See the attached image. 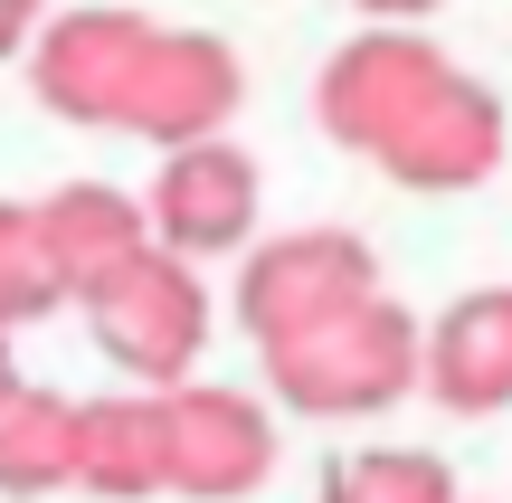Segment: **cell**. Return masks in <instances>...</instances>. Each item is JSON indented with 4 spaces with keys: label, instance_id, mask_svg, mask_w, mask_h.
Listing matches in <instances>:
<instances>
[{
    "label": "cell",
    "instance_id": "6da1fadb",
    "mask_svg": "<svg viewBox=\"0 0 512 503\" xmlns=\"http://www.w3.org/2000/svg\"><path fill=\"white\" fill-rule=\"evenodd\" d=\"M313 114L399 190H475L503 171V95L418 29H361L323 57Z\"/></svg>",
    "mask_w": 512,
    "mask_h": 503
},
{
    "label": "cell",
    "instance_id": "7a4b0ae2",
    "mask_svg": "<svg viewBox=\"0 0 512 503\" xmlns=\"http://www.w3.org/2000/svg\"><path fill=\"white\" fill-rule=\"evenodd\" d=\"M256 361H266V390L294 418H370V409H399L418 390V314L380 285V295L266 342Z\"/></svg>",
    "mask_w": 512,
    "mask_h": 503
},
{
    "label": "cell",
    "instance_id": "3957f363",
    "mask_svg": "<svg viewBox=\"0 0 512 503\" xmlns=\"http://www.w3.org/2000/svg\"><path fill=\"white\" fill-rule=\"evenodd\" d=\"M247 95V67L219 29H171V19H143L124 76L105 95V124L95 133H133L152 152H190V143H219L228 114Z\"/></svg>",
    "mask_w": 512,
    "mask_h": 503
},
{
    "label": "cell",
    "instance_id": "277c9868",
    "mask_svg": "<svg viewBox=\"0 0 512 503\" xmlns=\"http://www.w3.org/2000/svg\"><path fill=\"white\" fill-rule=\"evenodd\" d=\"M76 314H86L95 352H105L133 390H152V399L181 390V380L200 371V352H209V285H200V266L162 257V247L124 257L105 285H86Z\"/></svg>",
    "mask_w": 512,
    "mask_h": 503
},
{
    "label": "cell",
    "instance_id": "5b68a950",
    "mask_svg": "<svg viewBox=\"0 0 512 503\" xmlns=\"http://www.w3.org/2000/svg\"><path fill=\"white\" fill-rule=\"evenodd\" d=\"M380 295V257H370L361 228H275V238H256L238 257V323L247 342L266 352V342L304 333V323L342 314V304Z\"/></svg>",
    "mask_w": 512,
    "mask_h": 503
},
{
    "label": "cell",
    "instance_id": "8992f818",
    "mask_svg": "<svg viewBox=\"0 0 512 503\" xmlns=\"http://www.w3.org/2000/svg\"><path fill=\"white\" fill-rule=\"evenodd\" d=\"M275 475V409L219 380L162 390V494L190 503H238Z\"/></svg>",
    "mask_w": 512,
    "mask_h": 503
},
{
    "label": "cell",
    "instance_id": "52a82bcc",
    "mask_svg": "<svg viewBox=\"0 0 512 503\" xmlns=\"http://www.w3.org/2000/svg\"><path fill=\"white\" fill-rule=\"evenodd\" d=\"M256 209H266V181H256V152L247 143H190V152H162L143 190V228L162 257L200 266V257H247L256 247Z\"/></svg>",
    "mask_w": 512,
    "mask_h": 503
},
{
    "label": "cell",
    "instance_id": "ba28073f",
    "mask_svg": "<svg viewBox=\"0 0 512 503\" xmlns=\"http://www.w3.org/2000/svg\"><path fill=\"white\" fill-rule=\"evenodd\" d=\"M418 390L446 418H494L512 399V285H465L437 323H418Z\"/></svg>",
    "mask_w": 512,
    "mask_h": 503
},
{
    "label": "cell",
    "instance_id": "9c48e42d",
    "mask_svg": "<svg viewBox=\"0 0 512 503\" xmlns=\"http://www.w3.org/2000/svg\"><path fill=\"white\" fill-rule=\"evenodd\" d=\"M133 38H143V10H48L29 38V86L57 124H105V95L124 76Z\"/></svg>",
    "mask_w": 512,
    "mask_h": 503
},
{
    "label": "cell",
    "instance_id": "30bf717a",
    "mask_svg": "<svg viewBox=\"0 0 512 503\" xmlns=\"http://www.w3.org/2000/svg\"><path fill=\"white\" fill-rule=\"evenodd\" d=\"M29 219H38V247H48V276H57V295H86V285H105L124 257H143L152 247V228H143V200L133 190H114V181H57L48 200H29Z\"/></svg>",
    "mask_w": 512,
    "mask_h": 503
},
{
    "label": "cell",
    "instance_id": "8fae6325",
    "mask_svg": "<svg viewBox=\"0 0 512 503\" xmlns=\"http://www.w3.org/2000/svg\"><path fill=\"white\" fill-rule=\"evenodd\" d=\"M67 485L95 503H143L162 494V399H76V447H67Z\"/></svg>",
    "mask_w": 512,
    "mask_h": 503
},
{
    "label": "cell",
    "instance_id": "7c38bea8",
    "mask_svg": "<svg viewBox=\"0 0 512 503\" xmlns=\"http://www.w3.org/2000/svg\"><path fill=\"white\" fill-rule=\"evenodd\" d=\"M67 447H76V399L10 380L0 390V494H57L67 485Z\"/></svg>",
    "mask_w": 512,
    "mask_h": 503
},
{
    "label": "cell",
    "instance_id": "4fadbf2b",
    "mask_svg": "<svg viewBox=\"0 0 512 503\" xmlns=\"http://www.w3.org/2000/svg\"><path fill=\"white\" fill-rule=\"evenodd\" d=\"M323 503H465L437 447H361L323 466Z\"/></svg>",
    "mask_w": 512,
    "mask_h": 503
},
{
    "label": "cell",
    "instance_id": "5bb4252c",
    "mask_svg": "<svg viewBox=\"0 0 512 503\" xmlns=\"http://www.w3.org/2000/svg\"><path fill=\"white\" fill-rule=\"evenodd\" d=\"M57 276H48V247H38V219L29 200H0V342L19 333V323H48L57 314Z\"/></svg>",
    "mask_w": 512,
    "mask_h": 503
},
{
    "label": "cell",
    "instance_id": "9a60e30c",
    "mask_svg": "<svg viewBox=\"0 0 512 503\" xmlns=\"http://www.w3.org/2000/svg\"><path fill=\"white\" fill-rule=\"evenodd\" d=\"M38 19H48V10H29V0H0V67H10V57H29Z\"/></svg>",
    "mask_w": 512,
    "mask_h": 503
},
{
    "label": "cell",
    "instance_id": "2e32d148",
    "mask_svg": "<svg viewBox=\"0 0 512 503\" xmlns=\"http://www.w3.org/2000/svg\"><path fill=\"white\" fill-rule=\"evenodd\" d=\"M10 380H19V361H10V342H0V390H10Z\"/></svg>",
    "mask_w": 512,
    "mask_h": 503
}]
</instances>
